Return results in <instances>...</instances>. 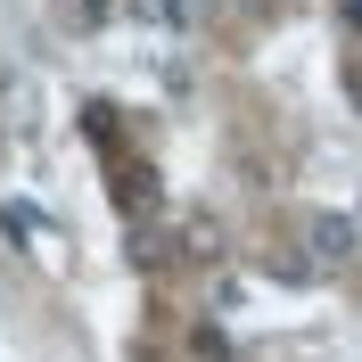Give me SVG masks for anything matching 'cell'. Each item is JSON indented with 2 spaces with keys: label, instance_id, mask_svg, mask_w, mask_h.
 I'll return each mask as SVG.
<instances>
[{
  "label": "cell",
  "instance_id": "3",
  "mask_svg": "<svg viewBox=\"0 0 362 362\" xmlns=\"http://www.w3.org/2000/svg\"><path fill=\"white\" fill-rule=\"evenodd\" d=\"M189 255H223V230H214V223H189Z\"/></svg>",
  "mask_w": 362,
  "mask_h": 362
},
{
  "label": "cell",
  "instance_id": "4",
  "mask_svg": "<svg viewBox=\"0 0 362 362\" xmlns=\"http://www.w3.org/2000/svg\"><path fill=\"white\" fill-rule=\"evenodd\" d=\"M346 107L362 115V58H354V66H346Z\"/></svg>",
  "mask_w": 362,
  "mask_h": 362
},
{
  "label": "cell",
  "instance_id": "1",
  "mask_svg": "<svg viewBox=\"0 0 362 362\" xmlns=\"http://www.w3.org/2000/svg\"><path fill=\"white\" fill-rule=\"evenodd\" d=\"M354 247H362L354 214H313V223H305V264H313V272H346Z\"/></svg>",
  "mask_w": 362,
  "mask_h": 362
},
{
  "label": "cell",
  "instance_id": "2",
  "mask_svg": "<svg viewBox=\"0 0 362 362\" xmlns=\"http://www.w3.org/2000/svg\"><path fill=\"white\" fill-rule=\"evenodd\" d=\"M0 230H8V239H25V247L42 255V264H58V247H66V239H58V223H49L42 206H17V198L0 206Z\"/></svg>",
  "mask_w": 362,
  "mask_h": 362
}]
</instances>
